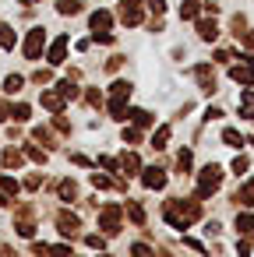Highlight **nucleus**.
<instances>
[{
    "mask_svg": "<svg viewBox=\"0 0 254 257\" xmlns=\"http://www.w3.org/2000/svg\"><path fill=\"white\" fill-rule=\"evenodd\" d=\"M117 225H120V211L117 208H106L103 211V229L106 232H117Z\"/></svg>",
    "mask_w": 254,
    "mask_h": 257,
    "instance_id": "7",
    "label": "nucleus"
},
{
    "mask_svg": "<svg viewBox=\"0 0 254 257\" xmlns=\"http://www.w3.org/2000/svg\"><path fill=\"white\" fill-rule=\"evenodd\" d=\"M243 116H250V120H254V92H247V95H243Z\"/></svg>",
    "mask_w": 254,
    "mask_h": 257,
    "instance_id": "16",
    "label": "nucleus"
},
{
    "mask_svg": "<svg viewBox=\"0 0 254 257\" xmlns=\"http://www.w3.org/2000/svg\"><path fill=\"white\" fill-rule=\"evenodd\" d=\"M29 116H32V109H29V106H25V102H22V106H15V109H11V120H29Z\"/></svg>",
    "mask_w": 254,
    "mask_h": 257,
    "instance_id": "15",
    "label": "nucleus"
},
{
    "mask_svg": "<svg viewBox=\"0 0 254 257\" xmlns=\"http://www.w3.org/2000/svg\"><path fill=\"white\" fill-rule=\"evenodd\" d=\"M0 120H11V106H4V102H0Z\"/></svg>",
    "mask_w": 254,
    "mask_h": 257,
    "instance_id": "26",
    "label": "nucleus"
},
{
    "mask_svg": "<svg viewBox=\"0 0 254 257\" xmlns=\"http://www.w3.org/2000/svg\"><path fill=\"white\" fill-rule=\"evenodd\" d=\"M124 169L134 173V169H138V159H134V155H124Z\"/></svg>",
    "mask_w": 254,
    "mask_h": 257,
    "instance_id": "22",
    "label": "nucleus"
},
{
    "mask_svg": "<svg viewBox=\"0 0 254 257\" xmlns=\"http://www.w3.org/2000/svg\"><path fill=\"white\" fill-rule=\"evenodd\" d=\"M57 225H60V232H67V236L78 232V218H74L71 211H60V215H57Z\"/></svg>",
    "mask_w": 254,
    "mask_h": 257,
    "instance_id": "5",
    "label": "nucleus"
},
{
    "mask_svg": "<svg viewBox=\"0 0 254 257\" xmlns=\"http://www.w3.org/2000/svg\"><path fill=\"white\" fill-rule=\"evenodd\" d=\"M74 194H78L74 180H64V183H60V197H64V201H74Z\"/></svg>",
    "mask_w": 254,
    "mask_h": 257,
    "instance_id": "11",
    "label": "nucleus"
},
{
    "mask_svg": "<svg viewBox=\"0 0 254 257\" xmlns=\"http://www.w3.org/2000/svg\"><path fill=\"white\" fill-rule=\"evenodd\" d=\"M166 141H170V127H162V131H155V141H152V145H155V148H162Z\"/></svg>",
    "mask_w": 254,
    "mask_h": 257,
    "instance_id": "17",
    "label": "nucleus"
},
{
    "mask_svg": "<svg viewBox=\"0 0 254 257\" xmlns=\"http://www.w3.org/2000/svg\"><path fill=\"white\" fill-rule=\"evenodd\" d=\"M166 183V176H162V169H145V187H152V190H159Z\"/></svg>",
    "mask_w": 254,
    "mask_h": 257,
    "instance_id": "8",
    "label": "nucleus"
},
{
    "mask_svg": "<svg viewBox=\"0 0 254 257\" xmlns=\"http://www.w3.org/2000/svg\"><path fill=\"white\" fill-rule=\"evenodd\" d=\"M0 46H4V50L15 46V32H11V25H0Z\"/></svg>",
    "mask_w": 254,
    "mask_h": 257,
    "instance_id": "10",
    "label": "nucleus"
},
{
    "mask_svg": "<svg viewBox=\"0 0 254 257\" xmlns=\"http://www.w3.org/2000/svg\"><path fill=\"white\" fill-rule=\"evenodd\" d=\"M222 138H226V145H233V148H240V134H236V131H226Z\"/></svg>",
    "mask_w": 254,
    "mask_h": 257,
    "instance_id": "20",
    "label": "nucleus"
},
{
    "mask_svg": "<svg viewBox=\"0 0 254 257\" xmlns=\"http://www.w3.org/2000/svg\"><path fill=\"white\" fill-rule=\"evenodd\" d=\"M148 8H152L155 15H159V11H166V4H162V0H148Z\"/></svg>",
    "mask_w": 254,
    "mask_h": 257,
    "instance_id": "25",
    "label": "nucleus"
},
{
    "mask_svg": "<svg viewBox=\"0 0 254 257\" xmlns=\"http://www.w3.org/2000/svg\"><path fill=\"white\" fill-rule=\"evenodd\" d=\"M0 190H4V194H18V183H15L11 176H4V173H0Z\"/></svg>",
    "mask_w": 254,
    "mask_h": 257,
    "instance_id": "13",
    "label": "nucleus"
},
{
    "mask_svg": "<svg viewBox=\"0 0 254 257\" xmlns=\"http://www.w3.org/2000/svg\"><path fill=\"white\" fill-rule=\"evenodd\" d=\"M131 218H134V222H145V211H141L138 204H131Z\"/></svg>",
    "mask_w": 254,
    "mask_h": 257,
    "instance_id": "23",
    "label": "nucleus"
},
{
    "mask_svg": "<svg viewBox=\"0 0 254 257\" xmlns=\"http://www.w3.org/2000/svg\"><path fill=\"white\" fill-rule=\"evenodd\" d=\"M22 85H25V81H22V78H18V74H11V78H8V81H4V92H11V95H15V92H18V88H22Z\"/></svg>",
    "mask_w": 254,
    "mask_h": 257,
    "instance_id": "14",
    "label": "nucleus"
},
{
    "mask_svg": "<svg viewBox=\"0 0 254 257\" xmlns=\"http://www.w3.org/2000/svg\"><path fill=\"white\" fill-rule=\"evenodd\" d=\"M25 152H29V159H36V162H43V159H46V155H43L39 148H25Z\"/></svg>",
    "mask_w": 254,
    "mask_h": 257,
    "instance_id": "24",
    "label": "nucleus"
},
{
    "mask_svg": "<svg viewBox=\"0 0 254 257\" xmlns=\"http://www.w3.org/2000/svg\"><path fill=\"white\" fill-rule=\"evenodd\" d=\"M43 43H46V32H43V29H32V32H29V39H25V57H29V60H39Z\"/></svg>",
    "mask_w": 254,
    "mask_h": 257,
    "instance_id": "1",
    "label": "nucleus"
},
{
    "mask_svg": "<svg viewBox=\"0 0 254 257\" xmlns=\"http://www.w3.org/2000/svg\"><path fill=\"white\" fill-rule=\"evenodd\" d=\"M43 106L53 109V113H60V109H64V95H60V92H43Z\"/></svg>",
    "mask_w": 254,
    "mask_h": 257,
    "instance_id": "6",
    "label": "nucleus"
},
{
    "mask_svg": "<svg viewBox=\"0 0 254 257\" xmlns=\"http://www.w3.org/2000/svg\"><path fill=\"white\" fill-rule=\"evenodd\" d=\"M110 22H113V18H110L106 11H99V15H92V29H96V32H106V29H110Z\"/></svg>",
    "mask_w": 254,
    "mask_h": 257,
    "instance_id": "9",
    "label": "nucleus"
},
{
    "mask_svg": "<svg viewBox=\"0 0 254 257\" xmlns=\"http://www.w3.org/2000/svg\"><path fill=\"white\" fill-rule=\"evenodd\" d=\"M78 8H81L78 0H60V4H57V11H60V15H74Z\"/></svg>",
    "mask_w": 254,
    "mask_h": 257,
    "instance_id": "12",
    "label": "nucleus"
},
{
    "mask_svg": "<svg viewBox=\"0 0 254 257\" xmlns=\"http://www.w3.org/2000/svg\"><path fill=\"white\" fill-rule=\"evenodd\" d=\"M4 166H22V152H15V148H11V152L4 155Z\"/></svg>",
    "mask_w": 254,
    "mask_h": 257,
    "instance_id": "18",
    "label": "nucleus"
},
{
    "mask_svg": "<svg viewBox=\"0 0 254 257\" xmlns=\"http://www.w3.org/2000/svg\"><path fill=\"white\" fill-rule=\"evenodd\" d=\"M201 36H205V39H215V25L205 22V25H201Z\"/></svg>",
    "mask_w": 254,
    "mask_h": 257,
    "instance_id": "21",
    "label": "nucleus"
},
{
    "mask_svg": "<svg viewBox=\"0 0 254 257\" xmlns=\"http://www.w3.org/2000/svg\"><path fill=\"white\" fill-rule=\"evenodd\" d=\"M64 53H67V36H57V39H53V46H50V64H60V60H64Z\"/></svg>",
    "mask_w": 254,
    "mask_h": 257,
    "instance_id": "4",
    "label": "nucleus"
},
{
    "mask_svg": "<svg viewBox=\"0 0 254 257\" xmlns=\"http://www.w3.org/2000/svg\"><path fill=\"white\" fill-rule=\"evenodd\" d=\"M219 176H222V173H219V166H208V169H205V176L198 180V190H201V194H212V190L219 187Z\"/></svg>",
    "mask_w": 254,
    "mask_h": 257,
    "instance_id": "2",
    "label": "nucleus"
},
{
    "mask_svg": "<svg viewBox=\"0 0 254 257\" xmlns=\"http://www.w3.org/2000/svg\"><path fill=\"white\" fill-rule=\"evenodd\" d=\"M243 232H254V215H240V222H236Z\"/></svg>",
    "mask_w": 254,
    "mask_h": 257,
    "instance_id": "19",
    "label": "nucleus"
},
{
    "mask_svg": "<svg viewBox=\"0 0 254 257\" xmlns=\"http://www.w3.org/2000/svg\"><path fill=\"white\" fill-rule=\"evenodd\" d=\"M124 22L138 25L141 22V0H124Z\"/></svg>",
    "mask_w": 254,
    "mask_h": 257,
    "instance_id": "3",
    "label": "nucleus"
}]
</instances>
